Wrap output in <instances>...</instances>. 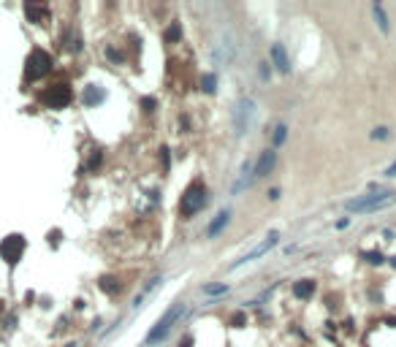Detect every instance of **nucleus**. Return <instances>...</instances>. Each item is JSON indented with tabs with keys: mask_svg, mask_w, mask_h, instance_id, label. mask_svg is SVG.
<instances>
[{
	"mask_svg": "<svg viewBox=\"0 0 396 347\" xmlns=\"http://www.w3.org/2000/svg\"><path fill=\"white\" fill-rule=\"evenodd\" d=\"M372 11H374V19H377L380 30H383V33H388V17H385L383 6H380V3H374V6H372Z\"/></svg>",
	"mask_w": 396,
	"mask_h": 347,
	"instance_id": "2eb2a0df",
	"label": "nucleus"
},
{
	"mask_svg": "<svg viewBox=\"0 0 396 347\" xmlns=\"http://www.w3.org/2000/svg\"><path fill=\"white\" fill-rule=\"evenodd\" d=\"M71 98H74V93H71L68 84H52L49 90L41 93V103L49 109H65L71 103Z\"/></svg>",
	"mask_w": 396,
	"mask_h": 347,
	"instance_id": "39448f33",
	"label": "nucleus"
},
{
	"mask_svg": "<svg viewBox=\"0 0 396 347\" xmlns=\"http://www.w3.org/2000/svg\"><path fill=\"white\" fill-rule=\"evenodd\" d=\"M185 315V304L182 301H176V304H171L169 306V312H166L163 318L157 320L155 325H152V331L147 334V347H152V345H157V342H163L166 336H169V331L174 328V323Z\"/></svg>",
	"mask_w": 396,
	"mask_h": 347,
	"instance_id": "f03ea898",
	"label": "nucleus"
},
{
	"mask_svg": "<svg viewBox=\"0 0 396 347\" xmlns=\"http://www.w3.org/2000/svg\"><path fill=\"white\" fill-rule=\"evenodd\" d=\"M245 323H247V315H245V312H236V315L231 318V325H236V328H242Z\"/></svg>",
	"mask_w": 396,
	"mask_h": 347,
	"instance_id": "5701e85b",
	"label": "nucleus"
},
{
	"mask_svg": "<svg viewBox=\"0 0 396 347\" xmlns=\"http://www.w3.org/2000/svg\"><path fill=\"white\" fill-rule=\"evenodd\" d=\"M385 177H388V179H394V177H396V160L388 165V168H385Z\"/></svg>",
	"mask_w": 396,
	"mask_h": 347,
	"instance_id": "393cba45",
	"label": "nucleus"
},
{
	"mask_svg": "<svg viewBox=\"0 0 396 347\" xmlns=\"http://www.w3.org/2000/svg\"><path fill=\"white\" fill-rule=\"evenodd\" d=\"M272 60H274V65H277L280 73H291V60H288L282 44H272Z\"/></svg>",
	"mask_w": 396,
	"mask_h": 347,
	"instance_id": "9d476101",
	"label": "nucleus"
},
{
	"mask_svg": "<svg viewBox=\"0 0 396 347\" xmlns=\"http://www.w3.org/2000/svg\"><path fill=\"white\" fill-rule=\"evenodd\" d=\"M144 109H147V112H152V109H155V98H144Z\"/></svg>",
	"mask_w": 396,
	"mask_h": 347,
	"instance_id": "bb28decb",
	"label": "nucleus"
},
{
	"mask_svg": "<svg viewBox=\"0 0 396 347\" xmlns=\"http://www.w3.org/2000/svg\"><path fill=\"white\" fill-rule=\"evenodd\" d=\"M228 220H231V212H228V209L217 214V217L209 223V228H206V239H215V236H217V233H220V231L228 225Z\"/></svg>",
	"mask_w": 396,
	"mask_h": 347,
	"instance_id": "9b49d317",
	"label": "nucleus"
},
{
	"mask_svg": "<svg viewBox=\"0 0 396 347\" xmlns=\"http://www.w3.org/2000/svg\"><path fill=\"white\" fill-rule=\"evenodd\" d=\"M315 293V282L312 279H298L296 285H293V296H296V299H309V296Z\"/></svg>",
	"mask_w": 396,
	"mask_h": 347,
	"instance_id": "f8f14e48",
	"label": "nucleus"
},
{
	"mask_svg": "<svg viewBox=\"0 0 396 347\" xmlns=\"http://www.w3.org/2000/svg\"><path fill=\"white\" fill-rule=\"evenodd\" d=\"M100 290H103V293H117V290H120V282H117L114 277H103V279H100Z\"/></svg>",
	"mask_w": 396,
	"mask_h": 347,
	"instance_id": "a211bd4d",
	"label": "nucleus"
},
{
	"mask_svg": "<svg viewBox=\"0 0 396 347\" xmlns=\"http://www.w3.org/2000/svg\"><path fill=\"white\" fill-rule=\"evenodd\" d=\"M369 190H372V193L347 201L345 209H347V212H355V214H372V212H380V209L396 206V190H383L380 185H372Z\"/></svg>",
	"mask_w": 396,
	"mask_h": 347,
	"instance_id": "f257e3e1",
	"label": "nucleus"
},
{
	"mask_svg": "<svg viewBox=\"0 0 396 347\" xmlns=\"http://www.w3.org/2000/svg\"><path fill=\"white\" fill-rule=\"evenodd\" d=\"M372 139H388V128H374L372 130Z\"/></svg>",
	"mask_w": 396,
	"mask_h": 347,
	"instance_id": "b1692460",
	"label": "nucleus"
},
{
	"mask_svg": "<svg viewBox=\"0 0 396 347\" xmlns=\"http://www.w3.org/2000/svg\"><path fill=\"white\" fill-rule=\"evenodd\" d=\"M190 345H193V336H185V342H182L179 347H190Z\"/></svg>",
	"mask_w": 396,
	"mask_h": 347,
	"instance_id": "c85d7f7f",
	"label": "nucleus"
},
{
	"mask_svg": "<svg viewBox=\"0 0 396 347\" xmlns=\"http://www.w3.org/2000/svg\"><path fill=\"white\" fill-rule=\"evenodd\" d=\"M47 11H49V8L47 6H38V3H27V6H25V14H27L30 22H41V19L47 17Z\"/></svg>",
	"mask_w": 396,
	"mask_h": 347,
	"instance_id": "ddd939ff",
	"label": "nucleus"
},
{
	"mask_svg": "<svg viewBox=\"0 0 396 347\" xmlns=\"http://www.w3.org/2000/svg\"><path fill=\"white\" fill-rule=\"evenodd\" d=\"M106 54H109V60H123V54H120V52H114V49H109Z\"/></svg>",
	"mask_w": 396,
	"mask_h": 347,
	"instance_id": "cd10ccee",
	"label": "nucleus"
},
{
	"mask_svg": "<svg viewBox=\"0 0 396 347\" xmlns=\"http://www.w3.org/2000/svg\"><path fill=\"white\" fill-rule=\"evenodd\" d=\"M201 90H204V93H215L217 90V76L215 73H204V79H201Z\"/></svg>",
	"mask_w": 396,
	"mask_h": 347,
	"instance_id": "f3484780",
	"label": "nucleus"
},
{
	"mask_svg": "<svg viewBox=\"0 0 396 347\" xmlns=\"http://www.w3.org/2000/svg\"><path fill=\"white\" fill-rule=\"evenodd\" d=\"M204 293H206V296H225V293H228V285H225V282H217V285H204Z\"/></svg>",
	"mask_w": 396,
	"mask_h": 347,
	"instance_id": "6ab92c4d",
	"label": "nucleus"
},
{
	"mask_svg": "<svg viewBox=\"0 0 396 347\" xmlns=\"http://www.w3.org/2000/svg\"><path fill=\"white\" fill-rule=\"evenodd\" d=\"M285 139H288V125H277V128H274V136H272L274 147H280Z\"/></svg>",
	"mask_w": 396,
	"mask_h": 347,
	"instance_id": "aec40b11",
	"label": "nucleus"
},
{
	"mask_svg": "<svg viewBox=\"0 0 396 347\" xmlns=\"http://www.w3.org/2000/svg\"><path fill=\"white\" fill-rule=\"evenodd\" d=\"M206 201H209L206 187L201 182H193L190 187L182 193V198H179V212H182V217H193L196 212H201V209L206 206Z\"/></svg>",
	"mask_w": 396,
	"mask_h": 347,
	"instance_id": "7ed1b4c3",
	"label": "nucleus"
},
{
	"mask_svg": "<svg viewBox=\"0 0 396 347\" xmlns=\"http://www.w3.org/2000/svg\"><path fill=\"white\" fill-rule=\"evenodd\" d=\"M25 253V239L22 236H8V239H3V244H0V255H3V260H6L8 266H14L19 258H22Z\"/></svg>",
	"mask_w": 396,
	"mask_h": 347,
	"instance_id": "6e6552de",
	"label": "nucleus"
},
{
	"mask_svg": "<svg viewBox=\"0 0 396 347\" xmlns=\"http://www.w3.org/2000/svg\"><path fill=\"white\" fill-rule=\"evenodd\" d=\"M52 71V57H49V52H44V49H33L27 57V68H25V76L30 79V82H35V79L47 76V73Z\"/></svg>",
	"mask_w": 396,
	"mask_h": 347,
	"instance_id": "20e7f679",
	"label": "nucleus"
},
{
	"mask_svg": "<svg viewBox=\"0 0 396 347\" xmlns=\"http://www.w3.org/2000/svg\"><path fill=\"white\" fill-rule=\"evenodd\" d=\"M98 165H100V152H95L93 160H90V168H98Z\"/></svg>",
	"mask_w": 396,
	"mask_h": 347,
	"instance_id": "a878e982",
	"label": "nucleus"
},
{
	"mask_svg": "<svg viewBox=\"0 0 396 347\" xmlns=\"http://www.w3.org/2000/svg\"><path fill=\"white\" fill-rule=\"evenodd\" d=\"M277 241H280V233H277V231H272V233H269L266 239H263L261 244H258V247H252L250 253L242 255V258L236 260V263H231V269H239V266H245V263H250V260H255V258H261V255H266L272 247H277Z\"/></svg>",
	"mask_w": 396,
	"mask_h": 347,
	"instance_id": "0eeeda50",
	"label": "nucleus"
},
{
	"mask_svg": "<svg viewBox=\"0 0 396 347\" xmlns=\"http://www.w3.org/2000/svg\"><path fill=\"white\" fill-rule=\"evenodd\" d=\"M155 285H163V277H155V279H149V282L144 285V290H141V293H139V296H136V299H133V306H141V301H144V296L149 293V290L155 288Z\"/></svg>",
	"mask_w": 396,
	"mask_h": 347,
	"instance_id": "4468645a",
	"label": "nucleus"
},
{
	"mask_svg": "<svg viewBox=\"0 0 396 347\" xmlns=\"http://www.w3.org/2000/svg\"><path fill=\"white\" fill-rule=\"evenodd\" d=\"M274 163H277V152H274V149H266V152H261V158H258L255 168H252V179L266 177L269 171L274 168Z\"/></svg>",
	"mask_w": 396,
	"mask_h": 347,
	"instance_id": "1a4fd4ad",
	"label": "nucleus"
},
{
	"mask_svg": "<svg viewBox=\"0 0 396 347\" xmlns=\"http://www.w3.org/2000/svg\"><path fill=\"white\" fill-rule=\"evenodd\" d=\"M0 312H3V301H0Z\"/></svg>",
	"mask_w": 396,
	"mask_h": 347,
	"instance_id": "7c9ffc66",
	"label": "nucleus"
},
{
	"mask_svg": "<svg viewBox=\"0 0 396 347\" xmlns=\"http://www.w3.org/2000/svg\"><path fill=\"white\" fill-rule=\"evenodd\" d=\"M179 38H182V27L174 22L169 30H166V41H169V44H174V41H179Z\"/></svg>",
	"mask_w": 396,
	"mask_h": 347,
	"instance_id": "412c9836",
	"label": "nucleus"
},
{
	"mask_svg": "<svg viewBox=\"0 0 396 347\" xmlns=\"http://www.w3.org/2000/svg\"><path fill=\"white\" fill-rule=\"evenodd\" d=\"M100 100H103V93H100V90H95V87H87V90H84V103H87V106H93V103H100Z\"/></svg>",
	"mask_w": 396,
	"mask_h": 347,
	"instance_id": "dca6fc26",
	"label": "nucleus"
},
{
	"mask_svg": "<svg viewBox=\"0 0 396 347\" xmlns=\"http://www.w3.org/2000/svg\"><path fill=\"white\" fill-rule=\"evenodd\" d=\"M255 103H252L250 98L239 100L236 103V112H233V117H236V133H245V130L252 128V122H255Z\"/></svg>",
	"mask_w": 396,
	"mask_h": 347,
	"instance_id": "423d86ee",
	"label": "nucleus"
},
{
	"mask_svg": "<svg viewBox=\"0 0 396 347\" xmlns=\"http://www.w3.org/2000/svg\"><path fill=\"white\" fill-rule=\"evenodd\" d=\"M391 263H394V266H396V258H391Z\"/></svg>",
	"mask_w": 396,
	"mask_h": 347,
	"instance_id": "c756f323",
	"label": "nucleus"
},
{
	"mask_svg": "<svg viewBox=\"0 0 396 347\" xmlns=\"http://www.w3.org/2000/svg\"><path fill=\"white\" fill-rule=\"evenodd\" d=\"M361 258H367L369 263H374V266H380V263H385V258H383V253H361Z\"/></svg>",
	"mask_w": 396,
	"mask_h": 347,
	"instance_id": "4be33fe9",
	"label": "nucleus"
}]
</instances>
